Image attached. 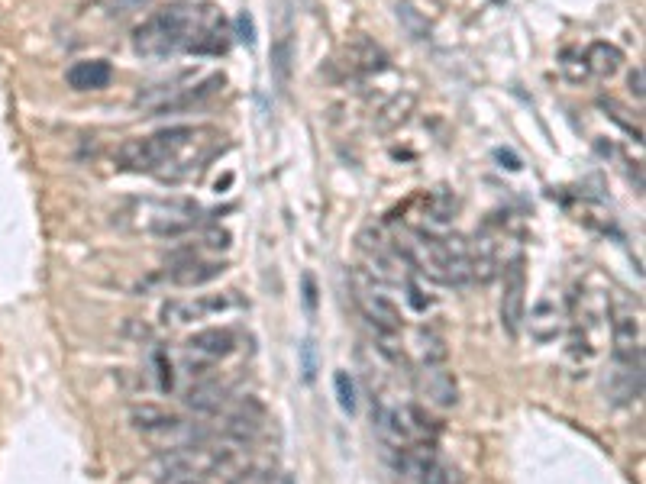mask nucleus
Listing matches in <instances>:
<instances>
[{
    "label": "nucleus",
    "instance_id": "nucleus-1",
    "mask_svg": "<svg viewBox=\"0 0 646 484\" xmlns=\"http://www.w3.org/2000/svg\"><path fill=\"white\" fill-rule=\"evenodd\" d=\"M230 46L227 20L214 4H172L156 10L133 36V49L146 59H168L175 52L223 55Z\"/></svg>",
    "mask_w": 646,
    "mask_h": 484
},
{
    "label": "nucleus",
    "instance_id": "nucleus-24",
    "mask_svg": "<svg viewBox=\"0 0 646 484\" xmlns=\"http://www.w3.org/2000/svg\"><path fill=\"white\" fill-rule=\"evenodd\" d=\"M236 36H240V42H246V46H256V23H252L249 13L236 17Z\"/></svg>",
    "mask_w": 646,
    "mask_h": 484
},
{
    "label": "nucleus",
    "instance_id": "nucleus-12",
    "mask_svg": "<svg viewBox=\"0 0 646 484\" xmlns=\"http://www.w3.org/2000/svg\"><path fill=\"white\" fill-rule=\"evenodd\" d=\"M640 391H643V359H614V372H611L614 404L637 401Z\"/></svg>",
    "mask_w": 646,
    "mask_h": 484
},
{
    "label": "nucleus",
    "instance_id": "nucleus-27",
    "mask_svg": "<svg viewBox=\"0 0 646 484\" xmlns=\"http://www.w3.org/2000/svg\"><path fill=\"white\" fill-rule=\"evenodd\" d=\"M304 304H307V310H314V304H317V288H314L311 275L304 278Z\"/></svg>",
    "mask_w": 646,
    "mask_h": 484
},
{
    "label": "nucleus",
    "instance_id": "nucleus-25",
    "mask_svg": "<svg viewBox=\"0 0 646 484\" xmlns=\"http://www.w3.org/2000/svg\"><path fill=\"white\" fill-rule=\"evenodd\" d=\"M204 246L207 249H227L230 246V233L227 230H207L204 233Z\"/></svg>",
    "mask_w": 646,
    "mask_h": 484
},
{
    "label": "nucleus",
    "instance_id": "nucleus-29",
    "mask_svg": "<svg viewBox=\"0 0 646 484\" xmlns=\"http://www.w3.org/2000/svg\"><path fill=\"white\" fill-rule=\"evenodd\" d=\"M181 484H198V481H181Z\"/></svg>",
    "mask_w": 646,
    "mask_h": 484
},
{
    "label": "nucleus",
    "instance_id": "nucleus-7",
    "mask_svg": "<svg viewBox=\"0 0 646 484\" xmlns=\"http://www.w3.org/2000/svg\"><path fill=\"white\" fill-rule=\"evenodd\" d=\"M356 301L365 313V320L375 326V333H401V310L375 284H359Z\"/></svg>",
    "mask_w": 646,
    "mask_h": 484
},
{
    "label": "nucleus",
    "instance_id": "nucleus-11",
    "mask_svg": "<svg viewBox=\"0 0 646 484\" xmlns=\"http://www.w3.org/2000/svg\"><path fill=\"white\" fill-rule=\"evenodd\" d=\"M420 391H424L427 401L437 404V407H453L459 401L456 378H453V372H449L443 362L420 368Z\"/></svg>",
    "mask_w": 646,
    "mask_h": 484
},
{
    "label": "nucleus",
    "instance_id": "nucleus-10",
    "mask_svg": "<svg viewBox=\"0 0 646 484\" xmlns=\"http://www.w3.org/2000/svg\"><path fill=\"white\" fill-rule=\"evenodd\" d=\"M611 339H614V359H643L640 349V320L630 307L614 310L611 320Z\"/></svg>",
    "mask_w": 646,
    "mask_h": 484
},
{
    "label": "nucleus",
    "instance_id": "nucleus-5",
    "mask_svg": "<svg viewBox=\"0 0 646 484\" xmlns=\"http://www.w3.org/2000/svg\"><path fill=\"white\" fill-rule=\"evenodd\" d=\"M527 320V272L524 262L514 259L504 268V294H501V326L511 339L521 336V326Z\"/></svg>",
    "mask_w": 646,
    "mask_h": 484
},
{
    "label": "nucleus",
    "instance_id": "nucleus-8",
    "mask_svg": "<svg viewBox=\"0 0 646 484\" xmlns=\"http://www.w3.org/2000/svg\"><path fill=\"white\" fill-rule=\"evenodd\" d=\"M240 304V297L236 291H227V294H210V297H198V301H172L162 307V317L165 323H191V320H204L207 313H217V310H227V307H236Z\"/></svg>",
    "mask_w": 646,
    "mask_h": 484
},
{
    "label": "nucleus",
    "instance_id": "nucleus-19",
    "mask_svg": "<svg viewBox=\"0 0 646 484\" xmlns=\"http://www.w3.org/2000/svg\"><path fill=\"white\" fill-rule=\"evenodd\" d=\"M223 397H227V391H223L217 381H198L185 394V401L191 410H198V414H217V410L223 407Z\"/></svg>",
    "mask_w": 646,
    "mask_h": 484
},
{
    "label": "nucleus",
    "instance_id": "nucleus-2",
    "mask_svg": "<svg viewBox=\"0 0 646 484\" xmlns=\"http://www.w3.org/2000/svg\"><path fill=\"white\" fill-rule=\"evenodd\" d=\"M220 133L210 126H172V130L126 139L117 149L114 162L120 172L156 175L162 181H181L220 149Z\"/></svg>",
    "mask_w": 646,
    "mask_h": 484
},
{
    "label": "nucleus",
    "instance_id": "nucleus-16",
    "mask_svg": "<svg viewBox=\"0 0 646 484\" xmlns=\"http://www.w3.org/2000/svg\"><path fill=\"white\" fill-rule=\"evenodd\" d=\"M563 320H566L563 307H559L553 297H543V301L530 310V320H524V323L530 326V336L533 339H540V343H550V339H556L559 333H563Z\"/></svg>",
    "mask_w": 646,
    "mask_h": 484
},
{
    "label": "nucleus",
    "instance_id": "nucleus-6",
    "mask_svg": "<svg viewBox=\"0 0 646 484\" xmlns=\"http://www.w3.org/2000/svg\"><path fill=\"white\" fill-rule=\"evenodd\" d=\"M236 346V339L230 330H201V333H194L188 343H185V359H188V372H207L210 365L220 362V359H227V355L233 352Z\"/></svg>",
    "mask_w": 646,
    "mask_h": 484
},
{
    "label": "nucleus",
    "instance_id": "nucleus-23",
    "mask_svg": "<svg viewBox=\"0 0 646 484\" xmlns=\"http://www.w3.org/2000/svg\"><path fill=\"white\" fill-rule=\"evenodd\" d=\"M333 388H336V401H340L346 414H356V384H353V378H349V372H336Z\"/></svg>",
    "mask_w": 646,
    "mask_h": 484
},
{
    "label": "nucleus",
    "instance_id": "nucleus-14",
    "mask_svg": "<svg viewBox=\"0 0 646 484\" xmlns=\"http://www.w3.org/2000/svg\"><path fill=\"white\" fill-rule=\"evenodd\" d=\"M407 455H411L420 484H462L459 468L443 462V459H437V455H433L430 449H411Z\"/></svg>",
    "mask_w": 646,
    "mask_h": 484
},
{
    "label": "nucleus",
    "instance_id": "nucleus-15",
    "mask_svg": "<svg viewBox=\"0 0 646 484\" xmlns=\"http://www.w3.org/2000/svg\"><path fill=\"white\" fill-rule=\"evenodd\" d=\"M262 420H265L262 407L256 401H246L240 410H233V414L227 417V423H223V436L233 439V443L246 446V443H252V439L259 436Z\"/></svg>",
    "mask_w": 646,
    "mask_h": 484
},
{
    "label": "nucleus",
    "instance_id": "nucleus-13",
    "mask_svg": "<svg viewBox=\"0 0 646 484\" xmlns=\"http://www.w3.org/2000/svg\"><path fill=\"white\" fill-rule=\"evenodd\" d=\"M223 272H227L223 262H207V259H198V255H191V259H181L172 265L168 281L178 284V288H201V284L220 278Z\"/></svg>",
    "mask_w": 646,
    "mask_h": 484
},
{
    "label": "nucleus",
    "instance_id": "nucleus-22",
    "mask_svg": "<svg viewBox=\"0 0 646 484\" xmlns=\"http://www.w3.org/2000/svg\"><path fill=\"white\" fill-rule=\"evenodd\" d=\"M443 359H446L443 339L437 333H430V330L420 333V362H424V365H440Z\"/></svg>",
    "mask_w": 646,
    "mask_h": 484
},
{
    "label": "nucleus",
    "instance_id": "nucleus-3",
    "mask_svg": "<svg viewBox=\"0 0 646 484\" xmlns=\"http://www.w3.org/2000/svg\"><path fill=\"white\" fill-rule=\"evenodd\" d=\"M201 220V207L185 197H139L123 210V223L149 236H181Z\"/></svg>",
    "mask_w": 646,
    "mask_h": 484
},
{
    "label": "nucleus",
    "instance_id": "nucleus-17",
    "mask_svg": "<svg viewBox=\"0 0 646 484\" xmlns=\"http://www.w3.org/2000/svg\"><path fill=\"white\" fill-rule=\"evenodd\" d=\"M110 78H114V68H110L104 59L75 62L65 75L68 88H75V91H101L110 84Z\"/></svg>",
    "mask_w": 646,
    "mask_h": 484
},
{
    "label": "nucleus",
    "instance_id": "nucleus-9",
    "mask_svg": "<svg viewBox=\"0 0 646 484\" xmlns=\"http://www.w3.org/2000/svg\"><path fill=\"white\" fill-rule=\"evenodd\" d=\"M340 65L346 68V75H375V71H382L388 65V59L382 46H375L369 36H356L343 46Z\"/></svg>",
    "mask_w": 646,
    "mask_h": 484
},
{
    "label": "nucleus",
    "instance_id": "nucleus-4",
    "mask_svg": "<svg viewBox=\"0 0 646 484\" xmlns=\"http://www.w3.org/2000/svg\"><path fill=\"white\" fill-rule=\"evenodd\" d=\"M227 78L223 75H207L201 81H175V84H152V88L139 91L133 97V107L143 113H172V110H188L194 104L210 101L214 94L223 91Z\"/></svg>",
    "mask_w": 646,
    "mask_h": 484
},
{
    "label": "nucleus",
    "instance_id": "nucleus-26",
    "mask_svg": "<svg viewBox=\"0 0 646 484\" xmlns=\"http://www.w3.org/2000/svg\"><path fill=\"white\" fill-rule=\"evenodd\" d=\"M627 84H630V94H634L637 101H643V94H646V88H643V68H634V71H630Z\"/></svg>",
    "mask_w": 646,
    "mask_h": 484
},
{
    "label": "nucleus",
    "instance_id": "nucleus-20",
    "mask_svg": "<svg viewBox=\"0 0 646 484\" xmlns=\"http://www.w3.org/2000/svg\"><path fill=\"white\" fill-rule=\"evenodd\" d=\"M291 59H294V46H291V33L285 30L272 46V75H275L278 91L282 94L288 91V81H291Z\"/></svg>",
    "mask_w": 646,
    "mask_h": 484
},
{
    "label": "nucleus",
    "instance_id": "nucleus-18",
    "mask_svg": "<svg viewBox=\"0 0 646 484\" xmlns=\"http://www.w3.org/2000/svg\"><path fill=\"white\" fill-rule=\"evenodd\" d=\"M621 62H624L621 49L611 46V42H595V46L585 52V62H582V68H585V71H592V75L611 78L614 71L621 68Z\"/></svg>",
    "mask_w": 646,
    "mask_h": 484
},
{
    "label": "nucleus",
    "instance_id": "nucleus-21",
    "mask_svg": "<svg viewBox=\"0 0 646 484\" xmlns=\"http://www.w3.org/2000/svg\"><path fill=\"white\" fill-rule=\"evenodd\" d=\"M456 207H459L456 197L446 194V191H433V194L427 197V213H430L433 223H449V220H453Z\"/></svg>",
    "mask_w": 646,
    "mask_h": 484
},
{
    "label": "nucleus",
    "instance_id": "nucleus-28",
    "mask_svg": "<svg viewBox=\"0 0 646 484\" xmlns=\"http://www.w3.org/2000/svg\"><path fill=\"white\" fill-rule=\"evenodd\" d=\"M301 352H304V378L311 381V378H314V346H311V343H304V349H301Z\"/></svg>",
    "mask_w": 646,
    "mask_h": 484
}]
</instances>
